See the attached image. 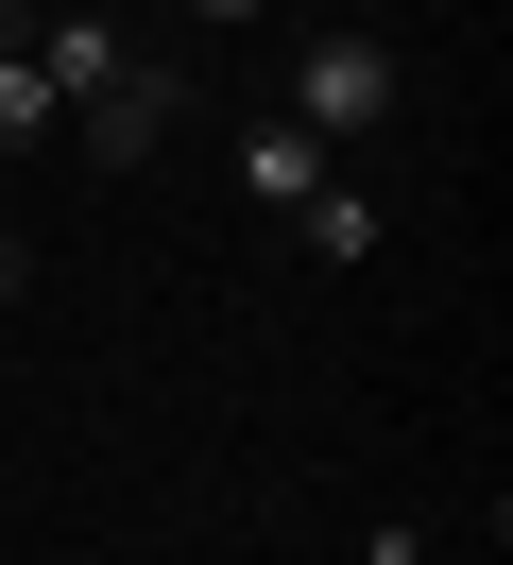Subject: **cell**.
Wrapping results in <instances>:
<instances>
[{"mask_svg": "<svg viewBox=\"0 0 513 565\" xmlns=\"http://www.w3.org/2000/svg\"><path fill=\"white\" fill-rule=\"evenodd\" d=\"M18 275H34V241H18V223H0V291H18Z\"/></svg>", "mask_w": 513, "mask_h": 565, "instance_id": "8", "label": "cell"}, {"mask_svg": "<svg viewBox=\"0 0 513 565\" xmlns=\"http://www.w3.org/2000/svg\"><path fill=\"white\" fill-rule=\"evenodd\" d=\"M189 18H274V0H189Z\"/></svg>", "mask_w": 513, "mask_h": 565, "instance_id": "9", "label": "cell"}, {"mask_svg": "<svg viewBox=\"0 0 513 565\" xmlns=\"http://www.w3.org/2000/svg\"><path fill=\"white\" fill-rule=\"evenodd\" d=\"M223 172H239V206H274V223H291V206H308V189H325V172H342V154H325V138H308V120H291V104H257V120H239V138H223Z\"/></svg>", "mask_w": 513, "mask_h": 565, "instance_id": "3", "label": "cell"}, {"mask_svg": "<svg viewBox=\"0 0 513 565\" xmlns=\"http://www.w3.org/2000/svg\"><path fill=\"white\" fill-rule=\"evenodd\" d=\"M291 241H308V257H325V275H360V257H376V241H394V206H376V189H360V172H325V189H308V206H291Z\"/></svg>", "mask_w": 513, "mask_h": 565, "instance_id": "5", "label": "cell"}, {"mask_svg": "<svg viewBox=\"0 0 513 565\" xmlns=\"http://www.w3.org/2000/svg\"><path fill=\"white\" fill-rule=\"evenodd\" d=\"M171 120H189V70H171V52H137V70L103 86V104H68V154H86V172H137V154L171 138Z\"/></svg>", "mask_w": 513, "mask_h": 565, "instance_id": "2", "label": "cell"}, {"mask_svg": "<svg viewBox=\"0 0 513 565\" xmlns=\"http://www.w3.org/2000/svg\"><path fill=\"white\" fill-rule=\"evenodd\" d=\"M52 138H68V104L34 70V0H0V154H52Z\"/></svg>", "mask_w": 513, "mask_h": 565, "instance_id": "4", "label": "cell"}, {"mask_svg": "<svg viewBox=\"0 0 513 565\" xmlns=\"http://www.w3.org/2000/svg\"><path fill=\"white\" fill-rule=\"evenodd\" d=\"M360 565H445V548H428L410 514H376V531H360Z\"/></svg>", "mask_w": 513, "mask_h": 565, "instance_id": "7", "label": "cell"}, {"mask_svg": "<svg viewBox=\"0 0 513 565\" xmlns=\"http://www.w3.org/2000/svg\"><path fill=\"white\" fill-rule=\"evenodd\" d=\"M34 70H52V104H103V86H120L137 52L103 35V18H52V0H34Z\"/></svg>", "mask_w": 513, "mask_h": 565, "instance_id": "6", "label": "cell"}, {"mask_svg": "<svg viewBox=\"0 0 513 565\" xmlns=\"http://www.w3.org/2000/svg\"><path fill=\"white\" fill-rule=\"evenodd\" d=\"M394 104H410V52H394V35H360V18L291 52V120H308V138H325V154H360V138H394Z\"/></svg>", "mask_w": 513, "mask_h": 565, "instance_id": "1", "label": "cell"}]
</instances>
